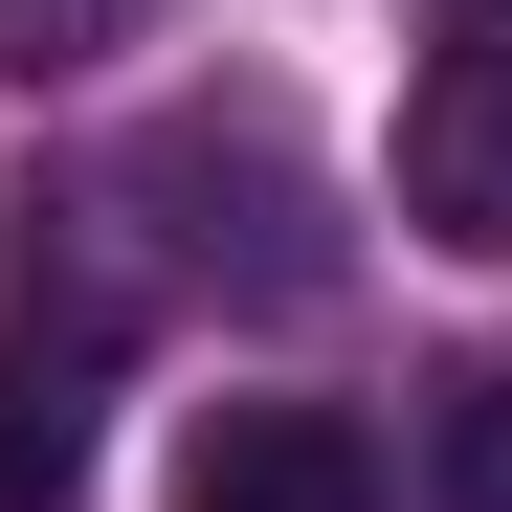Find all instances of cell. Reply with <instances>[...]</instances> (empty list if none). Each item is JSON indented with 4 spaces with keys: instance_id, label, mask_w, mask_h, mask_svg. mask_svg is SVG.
<instances>
[{
    "instance_id": "obj_5",
    "label": "cell",
    "mask_w": 512,
    "mask_h": 512,
    "mask_svg": "<svg viewBox=\"0 0 512 512\" xmlns=\"http://www.w3.org/2000/svg\"><path fill=\"white\" fill-rule=\"evenodd\" d=\"M423 23H446V45H512V0H423Z\"/></svg>"
},
{
    "instance_id": "obj_1",
    "label": "cell",
    "mask_w": 512,
    "mask_h": 512,
    "mask_svg": "<svg viewBox=\"0 0 512 512\" xmlns=\"http://www.w3.org/2000/svg\"><path fill=\"white\" fill-rule=\"evenodd\" d=\"M401 223L446 268H512V45H446L401 90Z\"/></svg>"
},
{
    "instance_id": "obj_2",
    "label": "cell",
    "mask_w": 512,
    "mask_h": 512,
    "mask_svg": "<svg viewBox=\"0 0 512 512\" xmlns=\"http://www.w3.org/2000/svg\"><path fill=\"white\" fill-rule=\"evenodd\" d=\"M179 512H379V446H357L334 401H201Z\"/></svg>"
},
{
    "instance_id": "obj_4",
    "label": "cell",
    "mask_w": 512,
    "mask_h": 512,
    "mask_svg": "<svg viewBox=\"0 0 512 512\" xmlns=\"http://www.w3.org/2000/svg\"><path fill=\"white\" fill-rule=\"evenodd\" d=\"M134 45V0H0V67H23V90H67V67H112Z\"/></svg>"
},
{
    "instance_id": "obj_3",
    "label": "cell",
    "mask_w": 512,
    "mask_h": 512,
    "mask_svg": "<svg viewBox=\"0 0 512 512\" xmlns=\"http://www.w3.org/2000/svg\"><path fill=\"white\" fill-rule=\"evenodd\" d=\"M423 512H512V379H423Z\"/></svg>"
},
{
    "instance_id": "obj_6",
    "label": "cell",
    "mask_w": 512,
    "mask_h": 512,
    "mask_svg": "<svg viewBox=\"0 0 512 512\" xmlns=\"http://www.w3.org/2000/svg\"><path fill=\"white\" fill-rule=\"evenodd\" d=\"M0 512H23V490H0Z\"/></svg>"
}]
</instances>
